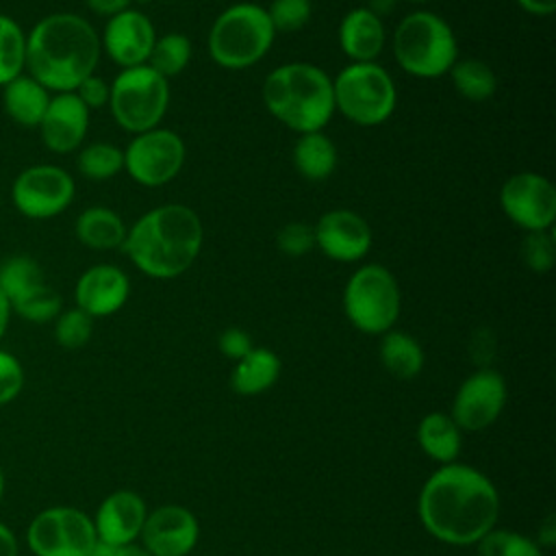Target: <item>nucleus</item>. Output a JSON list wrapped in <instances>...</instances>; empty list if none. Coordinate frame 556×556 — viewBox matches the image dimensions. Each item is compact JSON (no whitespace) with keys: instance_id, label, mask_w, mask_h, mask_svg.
<instances>
[{"instance_id":"f257e3e1","label":"nucleus","mask_w":556,"mask_h":556,"mask_svg":"<svg viewBox=\"0 0 556 556\" xmlns=\"http://www.w3.org/2000/svg\"><path fill=\"white\" fill-rule=\"evenodd\" d=\"M424 528L447 545H476L495 528L500 495L493 482L473 467L450 463L437 469L419 493Z\"/></svg>"},{"instance_id":"f03ea898","label":"nucleus","mask_w":556,"mask_h":556,"mask_svg":"<svg viewBox=\"0 0 556 556\" xmlns=\"http://www.w3.org/2000/svg\"><path fill=\"white\" fill-rule=\"evenodd\" d=\"M100 35L76 13H50L26 33V74L50 93L74 91L100 61Z\"/></svg>"},{"instance_id":"7ed1b4c3","label":"nucleus","mask_w":556,"mask_h":556,"mask_svg":"<svg viewBox=\"0 0 556 556\" xmlns=\"http://www.w3.org/2000/svg\"><path fill=\"white\" fill-rule=\"evenodd\" d=\"M202 241V222L193 208L163 204L143 213L126 230L122 250L141 274L169 280L195 263Z\"/></svg>"},{"instance_id":"20e7f679","label":"nucleus","mask_w":556,"mask_h":556,"mask_svg":"<svg viewBox=\"0 0 556 556\" xmlns=\"http://www.w3.org/2000/svg\"><path fill=\"white\" fill-rule=\"evenodd\" d=\"M261 96L265 109L298 135L324 130L334 113L332 78L304 61L274 67L263 80Z\"/></svg>"},{"instance_id":"39448f33","label":"nucleus","mask_w":556,"mask_h":556,"mask_svg":"<svg viewBox=\"0 0 556 556\" xmlns=\"http://www.w3.org/2000/svg\"><path fill=\"white\" fill-rule=\"evenodd\" d=\"M397 65L417 78H439L458 61V43L452 26L437 13H408L393 33Z\"/></svg>"},{"instance_id":"423d86ee","label":"nucleus","mask_w":556,"mask_h":556,"mask_svg":"<svg viewBox=\"0 0 556 556\" xmlns=\"http://www.w3.org/2000/svg\"><path fill=\"white\" fill-rule=\"evenodd\" d=\"M276 30L267 11L254 2L224 9L208 30V54L224 70L256 65L271 48Z\"/></svg>"},{"instance_id":"0eeeda50","label":"nucleus","mask_w":556,"mask_h":556,"mask_svg":"<svg viewBox=\"0 0 556 556\" xmlns=\"http://www.w3.org/2000/svg\"><path fill=\"white\" fill-rule=\"evenodd\" d=\"M334 111L358 126L387 122L397 104V89L391 74L371 63H350L332 78Z\"/></svg>"},{"instance_id":"6e6552de","label":"nucleus","mask_w":556,"mask_h":556,"mask_svg":"<svg viewBox=\"0 0 556 556\" xmlns=\"http://www.w3.org/2000/svg\"><path fill=\"white\" fill-rule=\"evenodd\" d=\"M402 295L395 276L378 263L358 267L345 282L343 311L365 334H384L400 317Z\"/></svg>"},{"instance_id":"1a4fd4ad","label":"nucleus","mask_w":556,"mask_h":556,"mask_svg":"<svg viewBox=\"0 0 556 556\" xmlns=\"http://www.w3.org/2000/svg\"><path fill=\"white\" fill-rule=\"evenodd\" d=\"M109 85V109L117 126L132 135L159 126L169 104L167 78L146 63L122 70Z\"/></svg>"},{"instance_id":"9d476101","label":"nucleus","mask_w":556,"mask_h":556,"mask_svg":"<svg viewBox=\"0 0 556 556\" xmlns=\"http://www.w3.org/2000/svg\"><path fill=\"white\" fill-rule=\"evenodd\" d=\"M96 541L93 519L72 506L43 508L26 530L35 556H87Z\"/></svg>"},{"instance_id":"9b49d317","label":"nucleus","mask_w":556,"mask_h":556,"mask_svg":"<svg viewBox=\"0 0 556 556\" xmlns=\"http://www.w3.org/2000/svg\"><path fill=\"white\" fill-rule=\"evenodd\" d=\"M74 193L76 185L70 172L48 163L24 167L11 185V202L28 219H52L61 215L72 204Z\"/></svg>"},{"instance_id":"f8f14e48","label":"nucleus","mask_w":556,"mask_h":556,"mask_svg":"<svg viewBox=\"0 0 556 556\" xmlns=\"http://www.w3.org/2000/svg\"><path fill=\"white\" fill-rule=\"evenodd\" d=\"M185 141L169 128H152L132 137L124 150V169L143 187H161L178 176Z\"/></svg>"},{"instance_id":"ddd939ff","label":"nucleus","mask_w":556,"mask_h":556,"mask_svg":"<svg viewBox=\"0 0 556 556\" xmlns=\"http://www.w3.org/2000/svg\"><path fill=\"white\" fill-rule=\"evenodd\" d=\"M500 206L526 232L547 230L556 219V189L541 174L519 172L502 185Z\"/></svg>"},{"instance_id":"4468645a","label":"nucleus","mask_w":556,"mask_h":556,"mask_svg":"<svg viewBox=\"0 0 556 556\" xmlns=\"http://www.w3.org/2000/svg\"><path fill=\"white\" fill-rule=\"evenodd\" d=\"M506 404V382L489 367L467 376L456 391L452 404V419L460 430H484L491 426Z\"/></svg>"},{"instance_id":"2eb2a0df","label":"nucleus","mask_w":556,"mask_h":556,"mask_svg":"<svg viewBox=\"0 0 556 556\" xmlns=\"http://www.w3.org/2000/svg\"><path fill=\"white\" fill-rule=\"evenodd\" d=\"M154 41V24L146 13L135 9H126L109 17L100 37V46L106 56L122 70L146 65Z\"/></svg>"},{"instance_id":"dca6fc26","label":"nucleus","mask_w":556,"mask_h":556,"mask_svg":"<svg viewBox=\"0 0 556 556\" xmlns=\"http://www.w3.org/2000/svg\"><path fill=\"white\" fill-rule=\"evenodd\" d=\"M313 230L315 248L337 263L361 261L371 248L369 224L365 222V217L348 208H334L324 213Z\"/></svg>"},{"instance_id":"f3484780","label":"nucleus","mask_w":556,"mask_h":556,"mask_svg":"<svg viewBox=\"0 0 556 556\" xmlns=\"http://www.w3.org/2000/svg\"><path fill=\"white\" fill-rule=\"evenodd\" d=\"M200 536L195 515L178 504L156 508L141 528L143 547L152 556H187Z\"/></svg>"},{"instance_id":"a211bd4d","label":"nucleus","mask_w":556,"mask_h":556,"mask_svg":"<svg viewBox=\"0 0 556 556\" xmlns=\"http://www.w3.org/2000/svg\"><path fill=\"white\" fill-rule=\"evenodd\" d=\"M89 109L74 91L52 93L48 109L37 126L43 146L54 154H70L78 150L87 137Z\"/></svg>"},{"instance_id":"6ab92c4d","label":"nucleus","mask_w":556,"mask_h":556,"mask_svg":"<svg viewBox=\"0 0 556 556\" xmlns=\"http://www.w3.org/2000/svg\"><path fill=\"white\" fill-rule=\"evenodd\" d=\"M130 295L128 276L111 263L87 267L74 287V300L89 317H109L117 313Z\"/></svg>"},{"instance_id":"aec40b11","label":"nucleus","mask_w":556,"mask_h":556,"mask_svg":"<svg viewBox=\"0 0 556 556\" xmlns=\"http://www.w3.org/2000/svg\"><path fill=\"white\" fill-rule=\"evenodd\" d=\"M148 510L143 497L135 491H115L98 506L93 528L96 536L113 547L135 543L146 523Z\"/></svg>"},{"instance_id":"412c9836","label":"nucleus","mask_w":556,"mask_h":556,"mask_svg":"<svg viewBox=\"0 0 556 556\" xmlns=\"http://www.w3.org/2000/svg\"><path fill=\"white\" fill-rule=\"evenodd\" d=\"M339 48L352 63H371L384 48V24L369 7H356L341 17Z\"/></svg>"},{"instance_id":"4be33fe9","label":"nucleus","mask_w":556,"mask_h":556,"mask_svg":"<svg viewBox=\"0 0 556 556\" xmlns=\"http://www.w3.org/2000/svg\"><path fill=\"white\" fill-rule=\"evenodd\" d=\"M2 89V111L7 117L24 128H37L52 93L26 72L7 83Z\"/></svg>"},{"instance_id":"5701e85b","label":"nucleus","mask_w":556,"mask_h":556,"mask_svg":"<svg viewBox=\"0 0 556 556\" xmlns=\"http://www.w3.org/2000/svg\"><path fill=\"white\" fill-rule=\"evenodd\" d=\"M124 219L109 206L85 208L74 224L76 239L91 250H115L126 239Z\"/></svg>"},{"instance_id":"b1692460","label":"nucleus","mask_w":556,"mask_h":556,"mask_svg":"<svg viewBox=\"0 0 556 556\" xmlns=\"http://www.w3.org/2000/svg\"><path fill=\"white\" fill-rule=\"evenodd\" d=\"M280 376V358L269 348H252L243 358L235 361L230 387L239 395H256L274 387Z\"/></svg>"},{"instance_id":"393cba45","label":"nucleus","mask_w":556,"mask_h":556,"mask_svg":"<svg viewBox=\"0 0 556 556\" xmlns=\"http://www.w3.org/2000/svg\"><path fill=\"white\" fill-rule=\"evenodd\" d=\"M417 441L426 456L441 465L456 460L460 452V428L445 413H428L417 426Z\"/></svg>"},{"instance_id":"a878e982","label":"nucleus","mask_w":556,"mask_h":556,"mask_svg":"<svg viewBox=\"0 0 556 556\" xmlns=\"http://www.w3.org/2000/svg\"><path fill=\"white\" fill-rule=\"evenodd\" d=\"M293 165L306 180H324L337 167V148L321 130L304 132L293 146Z\"/></svg>"},{"instance_id":"bb28decb","label":"nucleus","mask_w":556,"mask_h":556,"mask_svg":"<svg viewBox=\"0 0 556 556\" xmlns=\"http://www.w3.org/2000/svg\"><path fill=\"white\" fill-rule=\"evenodd\" d=\"M380 363L391 376L410 380L424 369V350L408 332L387 330L380 341Z\"/></svg>"},{"instance_id":"cd10ccee","label":"nucleus","mask_w":556,"mask_h":556,"mask_svg":"<svg viewBox=\"0 0 556 556\" xmlns=\"http://www.w3.org/2000/svg\"><path fill=\"white\" fill-rule=\"evenodd\" d=\"M43 282L46 278L39 263L28 254H13L0 263V293L7 298L9 306Z\"/></svg>"},{"instance_id":"c85d7f7f","label":"nucleus","mask_w":556,"mask_h":556,"mask_svg":"<svg viewBox=\"0 0 556 556\" xmlns=\"http://www.w3.org/2000/svg\"><path fill=\"white\" fill-rule=\"evenodd\" d=\"M452 76L454 89L469 102H484L493 98L497 89V78L493 70L480 59H460L447 72Z\"/></svg>"},{"instance_id":"c756f323","label":"nucleus","mask_w":556,"mask_h":556,"mask_svg":"<svg viewBox=\"0 0 556 556\" xmlns=\"http://www.w3.org/2000/svg\"><path fill=\"white\" fill-rule=\"evenodd\" d=\"M26 72V33L9 15L0 13V87Z\"/></svg>"},{"instance_id":"7c9ffc66","label":"nucleus","mask_w":556,"mask_h":556,"mask_svg":"<svg viewBox=\"0 0 556 556\" xmlns=\"http://www.w3.org/2000/svg\"><path fill=\"white\" fill-rule=\"evenodd\" d=\"M76 167L89 180H109L124 169V150L109 141H93L80 146Z\"/></svg>"},{"instance_id":"2f4dec72","label":"nucleus","mask_w":556,"mask_h":556,"mask_svg":"<svg viewBox=\"0 0 556 556\" xmlns=\"http://www.w3.org/2000/svg\"><path fill=\"white\" fill-rule=\"evenodd\" d=\"M189 61H191L189 37L182 33H167L154 41L148 65L169 80L178 76L189 65Z\"/></svg>"},{"instance_id":"473e14b6","label":"nucleus","mask_w":556,"mask_h":556,"mask_svg":"<svg viewBox=\"0 0 556 556\" xmlns=\"http://www.w3.org/2000/svg\"><path fill=\"white\" fill-rule=\"evenodd\" d=\"M61 295L48 285H39L24 298L11 304V313H17L22 319L30 324H46L52 321L61 313Z\"/></svg>"},{"instance_id":"72a5a7b5","label":"nucleus","mask_w":556,"mask_h":556,"mask_svg":"<svg viewBox=\"0 0 556 556\" xmlns=\"http://www.w3.org/2000/svg\"><path fill=\"white\" fill-rule=\"evenodd\" d=\"M476 545L480 556H541L539 543L513 530L493 528Z\"/></svg>"},{"instance_id":"f704fd0d","label":"nucleus","mask_w":556,"mask_h":556,"mask_svg":"<svg viewBox=\"0 0 556 556\" xmlns=\"http://www.w3.org/2000/svg\"><path fill=\"white\" fill-rule=\"evenodd\" d=\"M54 341L65 350L83 348L93 332V317L78 306L61 311L54 319Z\"/></svg>"},{"instance_id":"c9c22d12","label":"nucleus","mask_w":556,"mask_h":556,"mask_svg":"<svg viewBox=\"0 0 556 556\" xmlns=\"http://www.w3.org/2000/svg\"><path fill=\"white\" fill-rule=\"evenodd\" d=\"M521 258L534 274H547L556 263L554 228L532 230L521 241Z\"/></svg>"},{"instance_id":"e433bc0d","label":"nucleus","mask_w":556,"mask_h":556,"mask_svg":"<svg viewBox=\"0 0 556 556\" xmlns=\"http://www.w3.org/2000/svg\"><path fill=\"white\" fill-rule=\"evenodd\" d=\"M265 11L276 33H295L308 24L313 4L311 0H271Z\"/></svg>"},{"instance_id":"4c0bfd02","label":"nucleus","mask_w":556,"mask_h":556,"mask_svg":"<svg viewBox=\"0 0 556 556\" xmlns=\"http://www.w3.org/2000/svg\"><path fill=\"white\" fill-rule=\"evenodd\" d=\"M276 245L285 256H304L315 248V230L304 222H289L276 235Z\"/></svg>"},{"instance_id":"58836bf2","label":"nucleus","mask_w":556,"mask_h":556,"mask_svg":"<svg viewBox=\"0 0 556 556\" xmlns=\"http://www.w3.org/2000/svg\"><path fill=\"white\" fill-rule=\"evenodd\" d=\"M24 389V367L7 350H0V406L13 402Z\"/></svg>"},{"instance_id":"ea45409f","label":"nucleus","mask_w":556,"mask_h":556,"mask_svg":"<svg viewBox=\"0 0 556 556\" xmlns=\"http://www.w3.org/2000/svg\"><path fill=\"white\" fill-rule=\"evenodd\" d=\"M74 93H76L78 100L91 111V109H100V106L109 104L111 85L93 72L91 76H87L85 80H80V85L74 89Z\"/></svg>"},{"instance_id":"a19ab883","label":"nucleus","mask_w":556,"mask_h":556,"mask_svg":"<svg viewBox=\"0 0 556 556\" xmlns=\"http://www.w3.org/2000/svg\"><path fill=\"white\" fill-rule=\"evenodd\" d=\"M217 348H219V352H222L224 356H228V358H232V361H239V358H243L254 345H252V339H250V334H248L245 330H241V328H228V330H224V332L219 334Z\"/></svg>"},{"instance_id":"79ce46f5","label":"nucleus","mask_w":556,"mask_h":556,"mask_svg":"<svg viewBox=\"0 0 556 556\" xmlns=\"http://www.w3.org/2000/svg\"><path fill=\"white\" fill-rule=\"evenodd\" d=\"M493 352H495V339H493L491 330L480 328L471 337V356H473V361L486 367V363L493 358Z\"/></svg>"},{"instance_id":"37998d69","label":"nucleus","mask_w":556,"mask_h":556,"mask_svg":"<svg viewBox=\"0 0 556 556\" xmlns=\"http://www.w3.org/2000/svg\"><path fill=\"white\" fill-rule=\"evenodd\" d=\"M85 4L89 7L91 13L102 15V17H113L126 9H130L132 0H85Z\"/></svg>"},{"instance_id":"c03bdc74","label":"nucleus","mask_w":556,"mask_h":556,"mask_svg":"<svg viewBox=\"0 0 556 556\" xmlns=\"http://www.w3.org/2000/svg\"><path fill=\"white\" fill-rule=\"evenodd\" d=\"M526 13L536 15V17H547L554 15L556 11V0H515Z\"/></svg>"},{"instance_id":"a18cd8bd","label":"nucleus","mask_w":556,"mask_h":556,"mask_svg":"<svg viewBox=\"0 0 556 556\" xmlns=\"http://www.w3.org/2000/svg\"><path fill=\"white\" fill-rule=\"evenodd\" d=\"M0 556H17V539L9 526L0 521Z\"/></svg>"},{"instance_id":"49530a36","label":"nucleus","mask_w":556,"mask_h":556,"mask_svg":"<svg viewBox=\"0 0 556 556\" xmlns=\"http://www.w3.org/2000/svg\"><path fill=\"white\" fill-rule=\"evenodd\" d=\"M554 539H556V521H554V515H549L543 526L539 528V545H554Z\"/></svg>"},{"instance_id":"de8ad7c7","label":"nucleus","mask_w":556,"mask_h":556,"mask_svg":"<svg viewBox=\"0 0 556 556\" xmlns=\"http://www.w3.org/2000/svg\"><path fill=\"white\" fill-rule=\"evenodd\" d=\"M113 556H152L143 545L137 543H126L119 547H113Z\"/></svg>"},{"instance_id":"09e8293b","label":"nucleus","mask_w":556,"mask_h":556,"mask_svg":"<svg viewBox=\"0 0 556 556\" xmlns=\"http://www.w3.org/2000/svg\"><path fill=\"white\" fill-rule=\"evenodd\" d=\"M9 319H11V306H9L7 298L0 293V339L4 337V332L9 328Z\"/></svg>"},{"instance_id":"8fccbe9b","label":"nucleus","mask_w":556,"mask_h":556,"mask_svg":"<svg viewBox=\"0 0 556 556\" xmlns=\"http://www.w3.org/2000/svg\"><path fill=\"white\" fill-rule=\"evenodd\" d=\"M87 556H113V545H109V543H104V541H96L93 545H91V549L87 552Z\"/></svg>"},{"instance_id":"3c124183","label":"nucleus","mask_w":556,"mask_h":556,"mask_svg":"<svg viewBox=\"0 0 556 556\" xmlns=\"http://www.w3.org/2000/svg\"><path fill=\"white\" fill-rule=\"evenodd\" d=\"M2 495H4V473L0 469V502H2Z\"/></svg>"},{"instance_id":"603ef678","label":"nucleus","mask_w":556,"mask_h":556,"mask_svg":"<svg viewBox=\"0 0 556 556\" xmlns=\"http://www.w3.org/2000/svg\"><path fill=\"white\" fill-rule=\"evenodd\" d=\"M408 2H430V0H408Z\"/></svg>"},{"instance_id":"864d4df0","label":"nucleus","mask_w":556,"mask_h":556,"mask_svg":"<svg viewBox=\"0 0 556 556\" xmlns=\"http://www.w3.org/2000/svg\"><path fill=\"white\" fill-rule=\"evenodd\" d=\"M0 204H2V195H0Z\"/></svg>"}]
</instances>
